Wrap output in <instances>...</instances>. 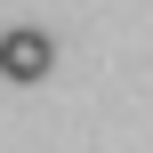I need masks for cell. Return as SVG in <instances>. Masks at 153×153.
<instances>
[{"instance_id": "obj_1", "label": "cell", "mask_w": 153, "mask_h": 153, "mask_svg": "<svg viewBox=\"0 0 153 153\" xmlns=\"http://www.w3.org/2000/svg\"><path fill=\"white\" fill-rule=\"evenodd\" d=\"M48 65H56V40H48L40 24H8V32H0V81L24 89V81H40Z\"/></svg>"}]
</instances>
